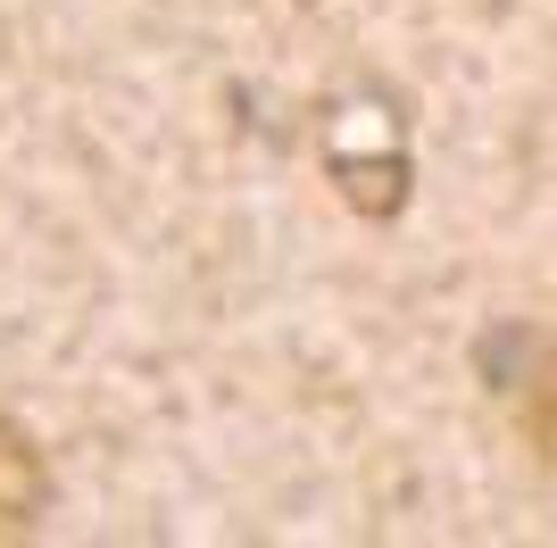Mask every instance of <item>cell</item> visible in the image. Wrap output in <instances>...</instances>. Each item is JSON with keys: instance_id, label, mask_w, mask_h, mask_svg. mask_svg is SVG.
<instances>
[{"instance_id": "obj_1", "label": "cell", "mask_w": 557, "mask_h": 548, "mask_svg": "<svg viewBox=\"0 0 557 548\" xmlns=\"http://www.w3.org/2000/svg\"><path fill=\"white\" fill-rule=\"evenodd\" d=\"M474 365H483V383L499 390V399H516V424H524L533 457L557 465V333H541V324H499V333H483Z\"/></svg>"}, {"instance_id": "obj_2", "label": "cell", "mask_w": 557, "mask_h": 548, "mask_svg": "<svg viewBox=\"0 0 557 548\" xmlns=\"http://www.w3.org/2000/svg\"><path fill=\"white\" fill-rule=\"evenodd\" d=\"M50 499H59V482H50L42 449H34V433H25L17 415H0V524H42Z\"/></svg>"}]
</instances>
